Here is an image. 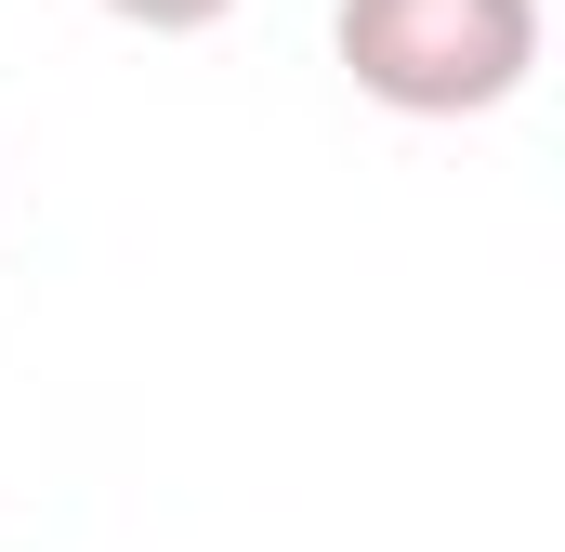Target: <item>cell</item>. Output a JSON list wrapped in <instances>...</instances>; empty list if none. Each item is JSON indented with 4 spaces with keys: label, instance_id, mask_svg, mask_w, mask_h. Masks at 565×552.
<instances>
[{
    "label": "cell",
    "instance_id": "obj_1",
    "mask_svg": "<svg viewBox=\"0 0 565 552\" xmlns=\"http://www.w3.org/2000/svg\"><path fill=\"white\" fill-rule=\"evenodd\" d=\"M342 79L395 119H487L540 79V0H342Z\"/></svg>",
    "mask_w": 565,
    "mask_h": 552
},
{
    "label": "cell",
    "instance_id": "obj_2",
    "mask_svg": "<svg viewBox=\"0 0 565 552\" xmlns=\"http://www.w3.org/2000/svg\"><path fill=\"white\" fill-rule=\"evenodd\" d=\"M119 26H145V40H184V26H224L237 0H106Z\"/></svg>",
    "mask_w": 565,
    "mask_h": 552
}]
</instances>
